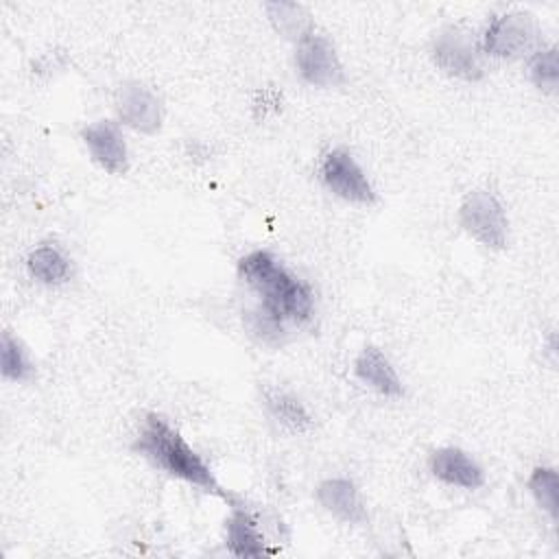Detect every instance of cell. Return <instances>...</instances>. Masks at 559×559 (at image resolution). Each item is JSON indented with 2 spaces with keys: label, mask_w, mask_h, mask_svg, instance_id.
Here are the masks:
<instances>
[{
  "label": "cell",
  "mask_w": 559,
  "mask_h": 559,
  "mask_svg": "<svg viewBox=\"0 0 559 559\" xmlns=\"http://www.w3.org/2000/svg\"><path fill=\"white\" fill-rule=\"evenodd\" d=\"M535 20L526 11L493 15L480 35V50L498 59H515L535 41Z\"/></svg>",
  "instance_id": "8992f818"
},
{
  "label": "cell",
  "mask_w": 559,
  "mask_h": 559,
  "mask_svg": "<svg viewBox=\"0 0 559 559\" xmlns=\"http://www.w3.org/2000/svg\"><path fill=\"white\" fill-rule=\"evenodd\" d=\"M266 406L277 424L288 428L290 432H306L312 426V417L306 406L290 393L284 391H269Z\"/></svg>",
  "instance_id": "9a60e30c"
},
{
  "label": "cell",
  "mask_w": 559,
  "mask_h": 559,
  "mask_svg": "<svg viewBox=\"0 0 559 559\" xmlns=\"http://www.w3.org/2000/svg\"><path fill=\"white\" fill-rule=\"evenodd\" d=\"M321 179L332 194L349 203H360V205L376 203V190L371 181L367 179L365 170L354 159V155L343 146H336L325 153L321 162Z\"/></svg>",
  "instance_id": "52a82bcc"
},
{
  "label": "cell",
  "mask_w": 559,
  "mask_h": 559,
  "mask_svg": "<svg viewBox=\"0 0 559 559\" xmlns=\"http://www.w3.org/2000/svg\"><path fill=\"white\" fill-rule=\"evenodd\" d=\"M319 504L345 524H365L367 509L349 478H328L317 487Z\"/></svg>",
  "instance_id": "7c38bea8"
},
{
  "label": "cell",
  "mask_w": 559,
  "mask_h": 559,
  "mask_svg": "<svg viewBox=\"0 0 559 559\" xmlns=\"http://www.w3.org/2000/svg\"><path fill=\"white\" fill-rule=\"evenodd\" d=\"M528 489L535 502L550 515L552 522L559 520V476L555 467L539 465L533 469L528 478Z\"/></svg>",
  "instance_id": "e0dca14e"
},
{
  "label": "cell",
  "mask_w": 559,
  "mask_h": 559,
  "mask_svg": "<svg viewBox=\"0 0 559 559\" xmlns=\"http://www.w3.org/2000/svg\"><path fill=\"white\" fill-rule=\"evenodd\" d=\"M238 277L255 293L258 306L249 312L251 330L280 343L288 325H304L314 310V297L306 282L293 275L271 251L255 249L238 260Z\"/></svg>",
  "instance_id": "6da1fadb"
},
{
  "label": "cell",
  "mask_w": 559,
  "mask_h": 559,
  "mask_svg": "<svg viewBox=\"0 0 559 559\" xmlns=\"http://www.w3.org/2000/svg\"><path fill=\"white\" fill-rule=\"evenodd\" d=\"M280 103H282V96H280L275 90L262 87V90H258V94H255L253 107H255V109L262 107V118H264L269 111H277V109H280Z\"/></svg>",
  "instance_id": "ffe728a7"
},
{
  "label": "cell",
  "mask_w": 559,
  "mask_h": 559,
  "mask_svg": "<svg viewBox=\"0 0 559 559\" xmlns=\"http://www.w3.org/2000/svg\"><path fill=\"white\" fill-rule=\"evenodd\" d=\"M2 378L13 380V382H24L31 380L33 376V365L28 360V354L24 345L11 334H2Z\"/></svg>",
  "instance_id": "ac0fdd59"
},
{
  "label": "cell",
  "mask_w": 559,
  "mask_h": 559,
  "mask_svg": "<svg viewBox=\"0 0 559 559\" xmlns=\"http://www.w3.org/2000/svg\"><path fill=\"white\" fill-rule=\"evenodd\" d=\"M133 450L148 459L155 467L166 474L186 480L207 493L221 496L229 504L238 498L221 487L210 465L192 450V445L157 413H148L138 430Z\"/></svg>",
  "instance_id": "7a4b0ae2"
},
{
  "label": "cell",
  "mask_w": 559,
  "mask_h": 559,
  "mask_svg": "<svg viewBox=\"0 0 559 559\" xmlns=\"http://www.w3.org/2000/svg\"><path fill=\"white\" fill-rule=\"evenodd\" d=\"M354 373L360 382H365L380 395H386V397L404 395V386H402V380H400L395 367L373 345H367L365 349H360V354L354 360Z\"/></svg>",
  "instance_id": "4fadbf2b"
},
{
  "label": "cell",
  "mask_w": 559,
  "mask_h": 559,
  "mask_svg": "<svg viewBox=\"0 0 559 559\" xmlns=\"http://www.w3.org/2000/svg\"><path fill=\"white\" fill-rule=\"evenodd\" d=\"M229 518L225 522V544L227 550L234 557H262L269 555V546L266 539L260 531L258 520L253 518V513L242 504V502H231L229 504Z\"/></svg>",
  "instance_id": "8fae6325"
},
{
  "label": "cell",
  "mask_w": 559,
  "mask_h": 559,
  "mask_svg": "<svg viewBox=\"0 0 559 559\" xmlns=\"http://www.w3.org/2000/svg\"><path fill=\"white\" fill-rule=\"evenodd\" d=\"M295 66L299 76L314 87H336L345 83V70L334 44L314 28L297 39Z\"/></svg>",
  "instance_id": "5b68a950"
},
{
  "label": "cell",
  "mask_w": 559,
  "mask_h": 559,
  "mask_svg": "<svg viewBox=\"0 0 559 559\" xmlns=\"http://www.w3.org/2000/svg\"><path fill=\"white\" fill-rule=\"evenodd\" d=\"M26 269L33 280L57 286L70 277V260L55 245H39L26 258Z\"/></svg>",
  "instance_id": "5bb4252c"
},
{
  "label": "cell",
  "mask_w": 559,
  "mask_h": 559,
  "mask_svg": "<svg viewBox=\"0 0 559 559\" xmlns=\"http://www.w3.org/2000/svg\"><path fill=\"white\" fill-rule=\"evenodd\" d=\"M264 9L269 13V20L277 28V33L295 41L314 28L308 11L297 2H269Z\"/></svg>",
  "instance_id": "2e32d148"
},
{
  "label": "cell",
  "mask_w": 559,
  "mask_h": 559,
  "mask_svg": "<svg viewBox=\"0 0 559 559\" xmlns=\"http://www.w3.org/2000/svg\"><path fill=\"white\" fill-rule=\"evenodd\" d=\"M81 140L105 173L124 175L129 170V151L118 122L96 120L81 129Z\"/></svg>",
  "instance_id": "9c48e42d"
},
{
  "label": "cell",
  "mask_w": 559,
  "mask_h": 559,
  "mask_svg": "<svg viewBox=\"0 0 559 559\" xmlns=\"http://www.w3.org/2000/svg\"><path fill=\"white\" fill-rule=\"evenodd\" d=\"M432 59L435 63L463 81H480L485 74L480 59V44L474 33L463 26H445L432 39Z\"/></svg>",
  "instance_id": "277c9868"
},
{
  "label": "cell",
  "mask_w": 559,
  "mask_h": 559,
  "mask_svg": "<svg viewBox=\"0 0 559 559\" xmlns=\"http://www.w3.org/2000/svg\"><path fill=\"white\" fill-rule=\"evenodd\" d=\"M528 74H531V81L542 92L557 94V87H559V57H557V46L555 44L548 46V48L537 50L531 57Z\"/></svg>",
  "instance_id": "d6986e66"
},
{
  "label": "cell",
  "mask_w": 559,
  "mask_h": 559,
  "mask_svg": "<svg viewBox=\"0 0 559 559\" xmlns=\"http://www.w3.org/2000/svg\"><path fill=\"white\" fill-rule=\"evenodd\" d=\"M459 225L487 249H504L509 238V221L502 203L489 190L469 192L459 207Z\"/></svg>",
  "instance_id": "3957f363"
},
{
  "label": "cell",
  "mask_w": 559,
  "mask_h": 559,
  "mask_svg": "<svg viewBox=\"0 0 559 559\" xmlns=\"http://www.w3.org/2000/svg\"><path fill=\"white\" fill-rule=\"evenodd\" d=\"M430 472L437 480L461 487V489H478L485 485L483 467L461 448L448 445L439 448L430 454Z\"/></svg>",
  "instance_id": "30bf717a"
},
{
  "label": "cell",
  "mask_w": 559,
  "mask_h": 559,
  "mask_svg": "<svg viewBox=\"0 0 559 559\" xmlns=\"http://www.w3.org/2000/svg\"><path fill=\"white\" fill-rule=\"evenodd\" d=\"M116 114L122 124H127L129 129H133L138 133H144V135L157 133L162 129V120H164L162 100L157 98V94L151 87H146L144 83H138V81H129L118 87Z\"/></svg>",
  "instance_id": "ba28073f"
}]
</instances>
